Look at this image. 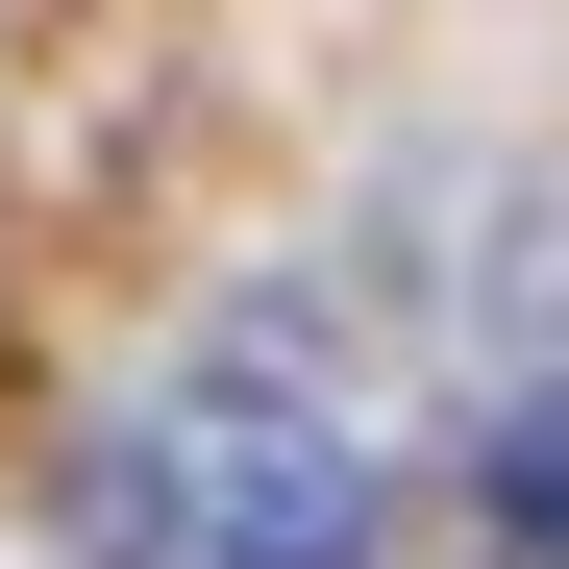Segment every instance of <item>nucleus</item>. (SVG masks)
Wrapping results in <instances>:
<instances>
[{
    "instance_id": "nucleus-1",
    "label": "nucleus",
    "mask_w": 569,
    "mask_h": 569,
    "mask_svg": "<svg viewBox=\"0 0 569 569\" xmlns=\"http://www.w3.org/2000/svg\"><path fill=\"white\" fill-rule=\"evenodd\" d=\"M470 496H496V545H520V569L569 545V371H545V397H496V446H470Z\"/></svg>"
},
{
    "instance_id": "nucleus-2",
    "label": "nucleus",
    "mask_w": 569,
    "mask_h": 569,
    "mask_svg": "<svg viewBox=\"0 0 569 569\" xmlns=\"http://www.w3.org/2000/svg\"><path fill=\"white\" fill-rule=\"evenodd\" d=\"M545 569H569V545H545Z\"/></svg>"
}]
</instances>
